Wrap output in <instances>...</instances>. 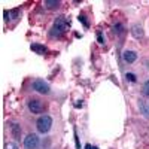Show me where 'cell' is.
Listing matches in <instances>:
<instances>
[{
    "label": "cell",
    "mask_w": 149,
    "mask_h": 149,
    "mask_svg": "<svg viewBox=\"0 0 149 149\" xmlns=\"http://www.w3.org/2000/svg\"><path fill=\"white\" fill-rule=\"evenodd\" d=\"M67 27H69V22L64 17H58L54 22V27H52V31H51V36L52 37H61L66 31H67Z\"/></svg>",
    "instance_id": "cell-1"
},
{
    "label": "cell",
    "mask_w": 149,
    "mask_h": 149,
    "mask_svg": "<svg viewBox=\"0 0 149 149\" xmlns=\"http://www.w3.org/2000/svg\"><path fill=\"white\" fill-rule=\"evenodd\" d=\"M51 125H52V118L48 116V115L40 116L39 119H37V122H36L37 131L42 133V134H45V133H48L49 130H51Z\"/></svg>",
    "instance_id": "cell-2"
},
{
    "label": "cell",
    "mask_w": 149,
    "mask_h": 149,
    "mask_svg": "<svg viewBox=\"0 0 149 149\" xmlns=\"http://www.w3.org/2000/svg\"><path fill=\"white\" fill-rule=\"evenodd\" d=\"M24 148L26 149H39V137H37V134H29L24 139Z\"/></svg>",
    "instance_id": "cell-3"
},
{
    "label": "cell",
    "mask_w": 149,
    "mask_h": 149,
    "mask_svg": "<svg viewBox=\"0 0 149 149\" xmlns=\"http://www.w3.org/2000/svg\"><path fill=\"white\" fill-rule=\"evenodd\" d=\"M45 109V104L42 100H37V98H31L29 102V110L31 113H42Z\"/></svg>",
    "instance_id": "cell-4"
},
{
    "label": "cell",
    "mask_w": 149,
    "mask_h": 149,
    "mask_svg": "<svg viewBox=\"0 0 149 149\" xmlns=\"http://www.w3.org/2000/svg\"><path fill=\"white\" fill-rule=\"evenodd\" d=\"M33 90L34 91H37L39 94H49V85L45 82V81H42V79H36L34 82H33Z\"/></svg>",
    "instance_id": "cell-5"
},
{
    "label": "cell",
    "mask_w": 149,
    "mask_h": 149,
    "mask_svg": "<svg viewBox=\"0 0 149 149\" xmlns=\"http://www.w3.org/2000/svg\"><path fill=\"white\" fill-rule=\"evenodd\" d=\"M122 58H124V61H125V63L131 64V63H134V61L137 60V54H136L134 51H124Z\"/></svg>",
    "instance_id": "cell-6"
},
{
    "label": "cell",
    "mask_w": 149,
    "mask_h": 149,
    "mask_svg": "<svg viewBox=\"0 0 149 149\" xmlns=\"http://www.w3.org/2000/svg\"><path fill=\"white\" fill-rule=\"evenodd\" d=\"M131 33H133V36L136 37V39H140V37H143V29L139 26V24H136V26H133Z\"/></svg>",
    "instance_id": "cell-7"
},
{
    "label": "cell",
    "mask_w": 149,
    "mask_h": 149,
    "mask_svg": "<svg viewBox=\"0 0 149 149\" xmlns=\"http://www.w3.org/2000/svg\"><path fill=\"white\" fill-rule=\"evenodd\" d=\"M30 48H31V51H34L36 54H40V55L46 52V46H43V45H36V43H34V45H31Z\"/></svg>",
    "instance_id": "cell-8"
},
{
    "label": "cell",
    "mask_w": 149,
    "mask_h": 149,
    "mask_svg": "<svg viewBox=\"0 0 149 149\" xmlns=\"http://www.w3.org/2000/svg\"><path fill=\"white\" fill-rule=\"evenodd\" d=\"M12 133H14V136L17 139H19L21 136V127L18 125V124H12Z\"/></svg>",
    "instance_id": "cell-9"
},
{
    "label": "cell",
    "mask_w": 149,
    "mask_h": 149,
    "mask_svg": "<svg viewBox=\"0 0 149 149\" xmlns=\"http://www.w3.org/2000/svg\"><path fill=\"white\" fill-rule=\"evenodd\" d=\"M143 95L145 97H149V81H146L145 85H143Z\"/></svg>",
    "instance_id": "cell-10"
},
{
    "label": "cell",
    "mask_w": 149,
    "mask_h": 149,
    "mask_svg": "<svg viewBox=\"0 0 149 149\" xmlns=\"http://www.w3.org/2000/svg\"><path fill=\"white\" fill-rule=\"evenodd\" d=\"M5 149H18V146H17L15 143H12V142H8V143L5 145Z\"/></svg>",
    "instance_id": "cell-11"
},
{
    "label": "cell",
    "mask_w": 149,
    "mask_h": 149,
    "mask_svg": "<svg viewBox=\"0 0 149 149\" xmlns=\"http://www.w3.org/2000/svg\"><path fill=\"white\" fill-rule=\"evenodd\" d=\"M130 82H136V74L134 73H127V76H125Z\"/></svg>",
    "instance_id": "cell-12"
},
{
    "label": "cell",
    "mask_w": 149,
    "mask_h": 149,
    "mask_svg": "<svg viewBox=\"0 0 149 149\" xmlns=\"http://www.w3.org/2000/svg\"><path fill=\"white\" fill-rule=\"evenodd\" d=\"M45 5L48 8H55V6H58V2H49V0H48V2H45Z\"/></svg>",
    "instance_id": "cell-13"
},
{
    "label": "cell",
    "mask_w": 149,
    "mask_h": 149,
    "mask_svg": "<svg viewBox=\"0 0 149 149\" xmlns=\"http://www.w3.org/2000/svg\"><path fill=\"white\" fill-rule=\"evenodd\" d=\"M74 142H76V148H78V149H81V148H79V139H78V134H76V130H74Z\"/></svg>",
    "instance_id": "cell-14"
},
{
    "label": "cell",
    "mask_w": 149,
    "mask_h": 149,
    "mask_svg": "<svg viewBox=\"0 0 149 149\" xmlns=\"http://www.w3.org/2000/svg\"><path fill=\"white\" fill-rule=\"evenodd\" d=\"M85 149H98V148H97V146H91L90 143H86V145H85Z\"/></svg>",
    "instance_id": "cell-15"
},
{
    "label": "cell",
    "mask_w": 149,
    "mask_h": 149,
    "mask_svg": "<svg viewBox=\"0 0 149 149\" xmlns=\"http://www.w3.org/2000/svg\"><path fill=\"white\" fill-rule=\"evenodd\" d=\"M79 21H82V22L85 24V26H88V22L85 21V17H84V15H81V17H79Z\"/></svg>",
    "instance_id": "cell-16"
},
{
    "label": "cell",
    "mask_w": 149,
    "mask_h": 149,
    "mask_svg": "<svg viewBox=\"0 0 149 149\" xmlns=\"http://www.w3.org/2000/svg\"><path fill=\"white\" fill-rule=\"evenodd\" d=\"M98 42L103 43V37H102V34H98Z\"/></svg>",
    "instance_id": "cell-17"
}]
</instances>
